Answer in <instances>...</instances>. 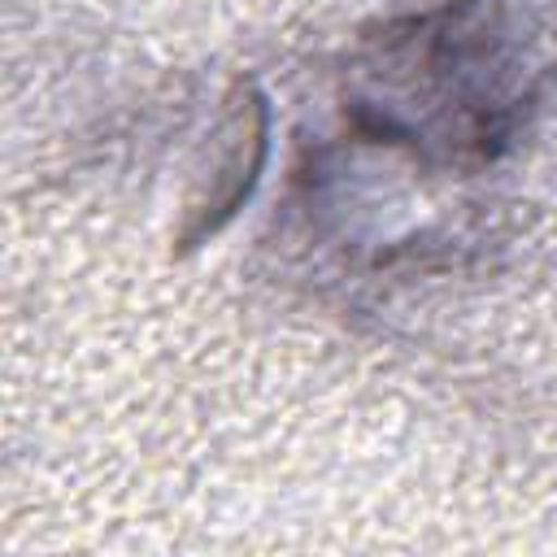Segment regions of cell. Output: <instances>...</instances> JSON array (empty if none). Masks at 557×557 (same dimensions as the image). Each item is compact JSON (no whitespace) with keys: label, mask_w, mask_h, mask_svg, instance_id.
I'll use <instances>...</instances> for the list:
<instances>
[{"label":"cell","mask_w":557,"mask_h":557,"mask_svg":"<svg viewBox=\"0 0 557 557\" xmlns=\"http://www.w3.org/2000/svg\"><path fill=\"white\" fill-rule=\"evenodd\" d=\"M352 122L413 157H500L557 78V0H448L392 22L357 61Z\"/></svg>","instance_id":"cell-1"}]
</instances>
